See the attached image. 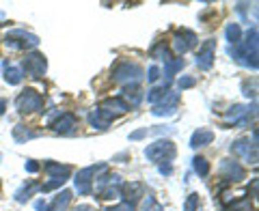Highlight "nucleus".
I'll list each match as a JSON object with an SVG mask.
<instances>
[{
    "label": "nucleus",
    "instance_id": "nucleus-18",
    "mask_svg": "<svg viewBox=\"0 0 259 211\" xmlns=\"http://www.w3.org/2000/svg\"><path fill=\"white\" fill-rule=\"evenodd\" d=\"M212 140H214V132H212V129H197V132L192 134V138H190V147L199 149V147H205V144H209Z\"/></svg>",
    "mask_w": 259,
    "mask_h": 211
},
{
    "label": "nucleus",
    "instance_id": "nucleus-26",
    "mask_svg": "<svg viewBox=\"0 0 259 211\" xmlns=\"http://www.w3.org/2000/svg\"><path fill=\"white\" fill-rule=\"evenodd\" d=\"M192 168H194V173H197L199 177H207L209 175V164H207L205 157H194L192 160Z\"/></svg>",
    "mask_w": 259,
    "mask_h": 211
},
{
    "label": "nucleus",
    "instance_id": "nucleus-12",
    "mask_svg": "<svg viewBox=\"0 0 259 211\" xmlns=\"http://www.w3.org/2000/svg\"><path fill=\"white\" fill-rule=\"evenodd\" d=\"M50 127L56 134H74V129L78 127V119H76V115H71V112H65V115L52 121Z\"/></svg>",
    "mask_w": 259,
    "mask_h": 211
},
{
    "label": "nucleus",
    "instance_id": "nucleus-14",
    "mask_svg": "<svg viewBox=\"0 0 259 211\" xmlns=\"http://www.w3.org/2000/svg\"><path fill=\"white\" fill-rule=\"evenodd\" d=\"M100 110L108 112L110 117H119V115H125L130 110V103L123 99V97H112V99H106L100 103Z\"/></svg>",
    "mask_w": 259,
    "mask_h": 211
},
{
    "label": "nucleus",
    "instance_id": "nucleus-37",
    "mask_svg": "<svg viewBox=\"0 0 259 211\" xmlns=\"http://www.w3.org/2000/svg\"><path fill=\"white\" fill-rule=\"evenodd\" d=\"M26 170H28V173H37V170H39V164H37L35 160H28V162H26Z\"/></svg>",
    "mask_w": 259,
    "mask_h": 211
},
{
    "label": "nucleus",
    "instance_id": "nucleus-2",
    "mask_svg": "<svg viewBox=\"0 0 259 211\" xmlns=\"http://www.w3.org/2000/svg\"><path fill=\"white\" fill-rule=\"evenodd\" d=\"M145 71L143 67L134 63H119L115 69H112V80L119 84H125V86H136L143 80Z\"/></svg>",
    "mask_w": 259,
    "mask_h": 211
},
{
    "label": "nucleus",
    "instance_id": "nucleus-4",
    "mask_svg": "<svg viewBox=\"0 0 259 211\" xmlns=\"http://www.w3.org/2000/svg\"><path fill=\"white\" fill-rule=\"evenodd\" d=\"M145 157L149 162H171L175 157V144L164 138V140H156L145 149Z\"/></svg>",
    "mask_w": 259,
    "mask_h": 211
},
{
    "label": "nucleus",
    "instance_id": "nucleus-6",
    "mask_svg": "<svg viewBox=\"0 0 259 211\" xmlns=\"http://www.w3.org/2000/svg\"><path fill=\"white\" fill-rule=\"evenodd\" d=\"M106 168V164H97V166H87L82 170H78V175H76V192L78 194H82V196H87V194H91L93 192V177L100 173V170Z\"/></svg>",
    "mask_w": 259,
    "mask_h": 211
},
{
    "label": "nucleus",
    "instance_id": "nucleus-40",
    "mask_svg": "<svg viewBox=\"0 0 259 211\" xmlns=\"http://www.w3.org/2000/svg\"><path fill=\"white\" fill-rule=\"evenodd\" d=\"M0 192H3V183H0Z\"/></svg>",
    "mask_w": 259,
    "mask_h": 211
},
{
    "label": "nucleus",
    "instance_id": "nucleus-39",
    "mask_svg": "<svg viewBox=\"0 0 259 211\" xmlns=\"http://www.w3.org/2000/svg\"><path fill=\"white\" fill-rule=\"evenodd\" d=\"M74 211H95V209H93V207H89V205H78Z\"/></svg>",
    "mask_w": 259,
    "mask_h": 211
},
{
    "label": "nucleus",
    "instance_id": "nucleus-7",
    "mask_svg": "<svg viewBox=\"0 0 259 211\" xmlns=\"http://www.w3.org/2000/svg\"><path fill=\"white\" fill-rule=\"evenodd\" d=\"M22 67H24V71H26V76H30V78H44L46 69H48V61H46L44 54L30 52V54L24 56Z\"/></svg>",
    "mask_w": 259,
    "mask_h": 211
},
{
    "label": "nucleus",
    "instance_id": "nucleus-29",
    "mask_svg": "<svg viewBox=\"0 0 259 211\" xmlns=\"http://www.w3.org/2000/svg\"><path fill=\"white\" fill-rule=\"evenodd\" d=\"M123 95L127 97V99H132V106L141 103V99H143V93H141L136 86H125V88H123Z\"/></svg>",
    "mask_w": 259,
    "mask_h": 211
},
{
    "label": "nucleus",
    "instance_id": "nucleus-34",
    "mask_svg": "<svg viewBox=\"0 0 259 211\" xmlns=\"http://www.w3.org/2000/svg\"><path fill=\"white\" fill-rule=\"evenodd\" d=\"M158 78H160V69H158V65H151L149 71H147V80H149V82H156Z\"/></svg>",
    "mask_w": 259,
    "mask_h": 211
},
{
    "label": "nucleus",
    "instance_id": "nucleus-23",
    "mask_svg": "<svg viewBox=\"0 0 259 211\" xmlns=\"http://www.w3.org/2000/svg\"><path fill=\"white\" fill-rule=\"evenodd\" d=\"M143 183H125L123 188H121V196H125L127 198V202H130V198H139V196H143Z\"/></svg>",
    "mask_w": 259,
    "mask_h": 211
},
{
    "label": "nucleus",
    "instance_id": "nucleus-15",
    "mask_svg": "<svg viewBox=\"0 0 259 211\" xmlns=\"http://www.w3.org/2000/svg\"><path fill=\"white\" fill-rule=\"evenodd\" d=\"M46 173L50 175V179L67 181L69 175H71V166H67V164H56V162H46Z\"/></svg>",
    "mask_w": 259,
    "mask_h": 211
},
{
    "label": "nucleus",
    "instance_id": "nucleus-24",
    "mask_svg": "<svg viewBox=\"0 0 259 211\" xmlns=\"http://www.w3.org/2000/svg\"><path fill=\"white\" fill-rule=\"evenodd\" d=\"M225 37H227V41H229L231 45H238L242 41V28H240V24H227Z\"/></svg>",
    "mask_w": 259,
    "mask_h": 211
},
{
    "label": "nucleus",
    "instance_id": "nucleus-32",
    "mask_svg": "<svg viewBox=\"0 0 259 211\" xmlns=\"http://www.w3.org/2000/svg\"><path fill=\"white\" fill-rule=\"evenodd\" d=\"M194 84H197V80L194 78H188V76H184L177 80V86H180V91H186V88H192Z\"/></svg>",
    "mask_w": 259,
    "mask_h": 211
},
{
    "label": "nucleus",
    "instance_id": "nucleus-38",
    "mask_svg": "<svg viewBox=\"0 0 259 211\" xmlns=\"http://www.w3.org/2000/svg\"><path fill=\"white\" fill-rule=\"evenodd\" d=\"M5 110H7V99H3V97H0V117L5 115Z\"/></svg>",
    "mask_w": 259,
    "mask_h": 211
},
{
    "label": "nucleus",
    "instance_id": "nucleus-9",
    "mask_svg": "<svg viewBox=\"0 0 259 211\" xmlns=\"http://www.w3.org/2000/svg\"><path fill=\"white\" fill-rule=\"evenodd\" d=\"M231 153L233 155L242 157L244 162H250V164H257V144L250 142V140H244V138H240L231 144Z\"/></svg>",
    "mask_w": 259,
    "mask_h": 211
},
{
    "label": "nucleus",
    "instance_id": "nucleus-3",
    "mask_svg": "<svg viewBox=\"0 0 259 211\" xmlns=\"http://www.w3.org/2000/svg\"><path fill=\"white\" fill-rule=\"evenodd\" d=\"M15 108H18L20 115H35V112L44 110V97L39 95L35 88H26L18 95L15 99Z\"/></svg>",
    "mask_w": 259,
    "mask_h": 211
},
{
    "label": "nucleus",
    "instance_id": "nucleus-17",
    "mask_svg": "<svg viewBox=\"0 0 259 211\" xmlns=\"http://www.w3.org/2000/svg\"><path fill=\"white\" fill-rule=\"evenodd\" d=\"M112 119H115V117H110L108 112L95 108V110H91V115H89V123H91L95 129H108Z\"/></svg>",
    "mask_w": 259,
    "mask_h": 211
},
{
    "label": "nucleus",
    "instance_id": "nucleus-25",
    "mask_svg": "<svg viewBox=\"0 0 259 211\" xmlns=\"http://www.w3.org/2000/svg\"><path fill=\"white\" fill-rule=\"evenodd\" d=\"M22 69L18 67H7L5 69V80H7V84H13V86H18L22 82Z\"/></svg>",
    "mask_w": 259,
    "mask_h": 211
},
{
    "label": "nucleus",
    "instance_id": "nucleus-13",
    "mask_svg": "<svg viewBox=\"0 0 259 211\" xmlns=\"http://www.w3.org/2000/svg\"><path fill=\"white\" fill-rule=\"evenodd\" d=\"M221 173L227 181H242L246 177L244 168H242L236 160H223L221 162Z\"/></svg>",
    "mask_w": 259,
    "mask_h": 211
},
{
    "label": "nucleus",
    "instance_id": "nucleus-5",
    "mask_svg": "<svg viewBox=\"0 0 259 211\" xmlns=\"http://www.w3.org/2000/svg\"><path fill=\"white\" fill-rule=\"evenodd\" d=\"M5 45L11 47V50H28V47L39 45V37L26 30H11L5 39Z\"/></svg>",
    "mask_w": 259,
    "mask_h": 211
},
{
    "label": "nucleus",
    "instance_id": "nucleus-10",
    "mask_svg": "<svg viewBox=\"0 0 259 211\" xmlns=\"http://www.w3.org/2000/svg\"><path fill=\"white\" fill-rule=\"evenodd\" d=\"M214 52H216V41L214 39H207V41L199 47V52H197V67L201 71H209L212 69V65H214Z\"/></svg>",
    "mask_w": 259,
    "mask_h": 211
},
{
    "label": "nucleus",
    "instance_id": "nucleus-27",
    "mask_svg": "<svg viewBox=\"0 0 259 211\" xmlns=\"http://www.w3.org/2000/svg\"><path fill=\"white\" fill-rule=\"evenodd\" d=\"M166 93H168V88H164V86H156V88H151V91H147V101L156 106V103H158V101H160Z\"/></svg>",
    "mask_w": 259,
    "mask_h": 211
},
{
    "label": "nucleus",
    "instance_id": "nucleus-36",
    "mask_svg": "<svg viewBox=\"0 0 259 211\" xmlns=\"http://www.w3.org/2000/svg\"><path fill=\"white\" fill-rule=\"evenodd\" d=\"M160 173L168 177V175H171V173H173V166H171V164H168V162H164V164H160Z\"/></svg>",
    "mask_w": 259,
    "mask_h": 211
},
{
    "label": "nucleus",
    "instance_id": "nucleus-16",
    "mask_svg": "<svg viewBox=\"0 0 259 211\" xmlns=\"http://www.w3.org/2000/svg\"><path fill=\"white\" fill-rule=\"evenodd\" d=\"M248 117V108L246 106H231L227 110V117H225V123L227 125H238V123H244Z\"/></svg>",
    "mask_w": 259,
    "mask_h": 211
},
{
    "label": "nucleus",
    "instance_id": "nucleus-20",
    "mask_svg": "<svg viewBox=\"0 0 259 211\" xmlns=\"http://www.w3.org/2000/svg\"><path fill=\"white\" fill-rule=\"evenodd\" d=\"M35 192H41V185H39L37 181H28V185H24V188H20L18 192H15V200L26 202Z\"/></svg>",
    "mask_w": 259,
    "mask_h": 211
},
{
    "label": "nucleus",
    "instance_id": "nucleus-31",
    "mask_svg": "<svg viewBox=\"0 0 259 211\" xmlns=\"http://www.w3.org/2000/svg\"><path fill=\"white\" fill-rule=\"evenodd\" d=\"M143 211H164V207H162L160 202H156L153 196H147V200H145V205H143Z\"/></svg>",
    "mask_w": 259,
    "mask_h": 211
},
{
    "label": "nucleus",
    "instance_id": "nucleus-22",
    "mask_svg": "<svg viewBox=\"0 0 259 211\" xmlns=\"http://www.w3.org/2000/svg\"><path fill=\"white\" fill-rule=\"evenodd\" d=\"M184 61L182 59H177V61H168V63H164V76H166V88H168V84H171V80H173V76L177 74V71H182L184 69Z\"/></svg>",
    "mask_w": 259,
    "mask_h": 211
},
{
    "label": "nucleus",
    "instance_id": "nucleus-8",
    "mask_svg": "<svg viewBox=\"0 0 259 211\" xmlns=\"http://www.w3.org/2000/svg\"><path fill=\"white\" fill-rule=\"evenodd\" d=\"M177 103H180V95L168 91V93L151 108V115H153V117H173L175 110H177Z\"/></svg>",
    "mask_w": 259,
    "mask_h": 211
},
{
    "label": "nucleus",
    "instance_id": "nucleus-11",
    "mask_svg": "<svg viewBox=\"0 0 259 211\" xmlns=\"http://www.w3.org/2000/svg\"><path fill=\"white\" fill-rule=\"evenodd\" d=\"M197 43H199L197 41V35H194L192 30H186V28L177 30L175 37H173V47H175L177 54H186L188 50H192Z\"/></svg>",
    "mask_w": 259,
    "mask_h": 211
},
{
    "label": "nucleus",
    "instance_id": "nucleus-35",
    "mask_svg": "<svg viewBox=\"0 0 259 211\" xmlns=\"http://www.w3.org/2000/svg\"><path fill=\"white\" fill-rule=\"evenodd\" d=\"M149 134V129L145 127V129H139V132H134V134H130V140H141L143 136H147Z\"/></svg>",
    "mask_w": 259,
    "mask_h": 211
},
{
    "label": "nucleus",
    "instance_id": "nucleus-1",
    "mask_svg": "<svg viewBox=\"0 0 259 211\" xmlns=\"http://www.w3.org/2000/svg\"><path fill=\"white\" fill-rule=\"evenodd\" d=\"M229 54L233 56V61H238L240 65L250 69H257V28H248L244 41H240L238 45L229 47Z\"/></svg>",
    "mask_w": 259,
    "mask_h": 211
},
{
    "label": "nucleus",
    "instance_id": "nucleus-33",
    "mask_svg": "<svg viewBox=\"0 0 259 211\" xmlns=\"http://www.w3.org/2000/svg\"><path fill=\"white\" fill-rule=\"evenodd\" d=\"M106 211H136L132 202H121V205H115V207H108Z\"/></svg>",
    "mask_w": 259,
    "mask_h": 211
},
{
    "label": "nucleus",
    "instance_id": "nucleus-41",
    "mask_svg": "<svg viewBox=\"0 0 259 211\" xmlns=\"http://www.w3.org/2000/svg\"><path fill=\"white\" fill-rule=\"evenodd\" d=\"M0 160H3V155H0Z\"/></svg>",
    "mask_w": 259,
    "mask_h": 211
},
{
    "label": "nucleus",
    "instance_id": "nucleus-30",
    "mask_svg": "<svg viewBox=\"0 0 259 211\" xmlns=\"http://www.w3.org/2000/svg\"><path fill=\"white\" fill-rule=\"evenodd\" d=\"M197 207H199V194H190L184 202V211H197Z\"/></svg>",
    "mask_w": 259,
    "mask_h": 211
},
{
    "label": "nucleus",
    "instance_id": "nucleus-19",
    "mask_svg": "<svg viewBox=\"0 0 259 211\" xmlns=\"http://www.w3.org/2000/svg\"><path fill=\"white\" fill-rule=\"evenodd\" d=\"M69 202H71V192H69V190H63L59 196H54L52 205L44 207V211H67Z\"/></svg>",
    "mask_w": 259,
    "mask_h": 211
},
{
    "label": "nucleus",
    "instance_id": "nucleus-21",
    "mask_svg": "<svg viewBox=\"0 0 259 211\" xmlns=\"http://www.w3.org/2000/svg\"><path fill=\"white\" fill-rule=\"evenodd\" d=\"M37 136H39V132H30V129L24 127V125H15L13 127V140L20 142V144H24L26 140H32V138H37Z\"/></svg>",
    "mask_w": 259,
    "mask_h": 211
},
{
    "label": "nucleus",
    "instance_id": "nucleus-28",
    "mask_svg": "<svg viewBox=\"0 0 259 211\" xmlns=\"http://www.w3.org/2000/svg\"><path fill=\"white\" fill-rule=\"evenodd\" d=\"M151 54H153V59H160V61H164V63L173 61V59H171V52L166 50V45H164V43H158V45L151 50Z\"/></svg>",
    "mask_w": 259,
    "mask_h": 211
}]
</instances>
